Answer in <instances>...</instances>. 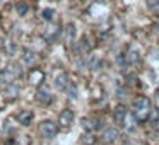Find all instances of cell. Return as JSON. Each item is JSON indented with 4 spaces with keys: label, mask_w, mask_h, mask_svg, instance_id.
Returning <instances> with one entry per match:
<instances>
[{
    "label": "cell",
    "mask_w": 159,
    "mask_h": 145,
    "mask_svg": "<svg viewBox=\"0 0 159 145\" xmlns=\"http://www.w3.org/2000/svg\"><path fill=\"white\" fill-rule=\"evenodd\" d=\"M152 109V104L147 97L140 96L134 101V106H132V114L137 120V123H145L149 120V113Z\"/></svg>",
    "instance_id": "cell-1"
},
{
    "label": "cell",
    "mask_w": 159,
    "mask_h": 145,
    "mask_svg": "<svg viewBox=\"0 0 159 145\" xmlns=\"http://www.w3.org/2000/svg\"><path fill=\"white\" fill-rule=\"evenodd\" d=\"M21 75H22L21 65H19V63H11V65H7L4 70H0V84H2V86H7V84L17 80Z\"/></svg>",
    "instance_id": "cell-2"
},
{
    "label": "cell",
    "mask_w": 159,
    "mask_h": 145,
    "mask_svg": "<svg viewBox=\"0 0 159 145\" xmlns=\"http://www.w3.org/2000/svg\"><path fill=\"white\" fill-rule=\"evenodd\" d=\"M38 130H39V135H41L43 138L52 140V138H55L57 131H58V126H57L52 120H45V121H41V123H39Z\"/></svg>",
    "instance_id": "cell-3"
},
{
    "label": "cell",
    "mask_w": 159,
    "mask_h": 145,
    "mask_svg": "<svg viewBox=\"0 0 159 145\" xmlns=\"http://www.w3.org/2000/svg\"><path fill=\"white\" fill-rule=\"evenodd\" d=\"M93 48H94L93 41H91L89 38H86V36H84L80 41H75V45L72 46L74 53H77V55H89V53L93 51Z\"/></svg>",
    "instance_id": "cell-4"
},
{
    "label": "cell",
    "mask_w": 159,
    "mask_h": 145,
    "mask_svg": "<svg viewBox=\"0 0 159 145\" xmlns=\"http://www.w3.org/2000/svg\"><path fill=\"white\" fill-rule=\"evenodd\" d=\"M120 137V131H118L116 126H108L106 130L101 133V142H103L104 145H111L116 142V138Z\"/></svg>",
    "instance_id": "cell-5"
},
{
    "label": "cell",
    "mask_w": 159,
    "mask_h": 145,
    "mask_svg": "<svg viewBox=\"0 0 159 145\" xmlns=\"http://www.w3.org/2000/svg\"><path fill=\"white\" fill-rule=\"evenodd\" d=\"M52 99H53L52 90H50L46 86H39L38 90H36V101H38L39 104H45V106H48V104L52 103Z\"/></svg>",
    "instance_id": "cell-6"
},
{
    "label": "cell",
    "mask_w": 159,
    "mask_h": 145,
    "mask_svg": "<svg viewBox=\"0 0 159 145\" xmlns=\"http://www.w3.org/2000/svg\"><path fill=\"white\" fill-rule=\"evenodd\" d=\"M74 123V113L70 109H63L62 113H60L58 116V125L60 128H63V130H69L70 126H72Z\"/></svg>",
    "instance_id": "cell-7"
},
{
    "label": "cell",
    "mask_w": 159,
    "mask_h": 145,
    "mask_svg": "<svg viewBox=\"0 0 159 145\" xmlns=\"http://www.w3.org/2000/svg\"><path fill=\"white\" fill-rule=\"evenodd\" d=\"M2 51L5 53L7 56H14L16 53H17V43L14 41V39L7 38V39H2Z\"/></svg>",
    "instance_id": "cell-8"
},
{
    "label": "cell",
    "mask_w": 159,
    "mask_h": 145,
    "mask_svg": "<svg viewBox=\"0 0 159 145\" xmlns=\"http://www.w3.org/2000/svg\"><path fill=\"white\" fill-rule=\"evenodd\" d=\"M22 63H24V65H28L29 68H33V67L38 63V55H36L33 50L26 48L24 51H22Z\"/></svg>",
    "instance_id": "cell-9"
},
{
    "label": "cell",
    "mask_w": 159,
    "mask_h": 145,
    "mask_svg": "<svg viewBox=\"0 0 159 145\" xmlns=\"http://www.w3.org/2000/svg\"><path fill=\"white\" fill-rule=\"evenodd\" d=\"M123 58H125V62H127L128 67H134V65H137V63L140 62V53H139L137 48H130L123 55Z\"/></svg>",
    "instance_id": "cell-10"
},
{
    "label": "cell",
    "mask_w": 159,
    "mask_h": 145,
    "mask_svg": "<svg viewBox=\"0 0 159 145\" xmlns=\"http://www.w3.org/2000/svg\"><path fill=\"white\" fill-rule=\"evenodd\" d=\"M80 125H82L84 131H91V133H94V131L101 126V121L96 120V118H82Z\"/></svg>",
    "instance_id": "cell-11"
},
{
    "label": "cell",
    "mask_w": 159,
    "mask_h": 145,
    "mask_svg": "<svg viewBox=\"0 0 159 145\" xmlns=\"http://www.w3.org/2000/svg\"><path fill=\"white\" fill-rule=\"evenodd\" d=\"M69 75H67L65 72H58L55 73V79H53V86L57 87L58 90H65V87L69 86Z\"/></svg>",
    "instance_id": "cell-12"
},
{
    "label": "cell",
    "mask_w": 159,
    "mask_h": 145,
    "mask_svg": "<svg viewBox=\"0 0 159 145\" xmlns=\"http://www.w3.org/2000/svg\"><path fill=\"white\" fill-rule=\"evenodd\" d=\"M125 114H127V108H125L123 104H118L113 109V120L118 126H121V123H123V120H125Z\"/></svg>",
    "instance_id": "cell-13"
},
{
    "label": "cell",
    "mask_w": 159,
    "mask_h": 145,
    "mask_svg": "<svg viewBox=\"0 0 159 145\" xmlns=\"http://www.w3.org/2000/svg\"><path fill=\"white\" fill-rule=\"evenodd\" d=\"M75 34H77L75 26H74V24H67L65 29H63V41H65L67 45H70L72 41H75Z\"/></svg>",
    "instance_id": "cell-14"
},
{
    "label": "cell",
    "mask_w": 159,
    "mask_h": 145,
    "mask_svg": "<svg viewBox=\"0 0 159 145\" xmlns=\"http://www.w3.org/2000/svg\"><path fill=\"white\" fill-rule=\"evenodd\" d=\"M33 118H34V114H33L29 109H22V111H19V113H17V121L21 125H24V126L31 125Z\"/></svg>",
    "instance_id": "cell-15"
},
{
    "label": "cell",
    "mask_w": 159,
    "mask_h": 145,
    "mask_svg": "<svg viewBox=\"0 0 159 145\" xmlns=\"http://www.w3.org/2000/svg\"><path fill=\"white\" fill-rule=\"evenodd\" d=\"M29 80H31L34 86H41V82H45V73H43L41 70H38V68L33 67L31 73H29Z\"/></svg>",
    "instance_id": "cell-16"
},
{
    "label": "cell",
    "mask_w": 159,
    "mask_h": 145,
    "mask_svg": "<svg viewBox=\"0 0 159 145\" xmlns=\"http://www.w3.org/2000/svg\"><path fill=\"white\" fill-rule=\"evenodd\" d=\"M121 126L125 128L127 131H134L135 128H137V120L134 118V114H125V120H123V123H121Z\"/></svg>",
    "instance_id": "cell-17"
},
{
    "label": "cell",
    "mask_w": 159,
    "mask_h": 145,
    "mask_svg": "<svg viewBox=\"0 0 159 145\" xmlns=\"http://www.w3.org/2000/svg\"><path fill=\"white\" fill-rule=\"evenodd\" d=\"M101 65H103V60L98 55H91L89 58H87V67H89L93 72H98V70L101 68Z\"/></svg>",
    "instance_id": "cell-18"
},
{
    "label": "cell",
    "mask_w": 159,
    "mask_h": 145,
    "mask_svg": "<svg viewBox=\"0 0 159 145\" xmlns=\"http://www.w3.org/2000/svg\"><path fill=\"white\" fill-rule=\"evenodd\" d=\"M5 94H7L9 99H14V97L19 94V87H17V84H16V82L7 84V86H5Z\"/></svg>",
    "instance_id": "cell-19"
},
{
    "label": "cell",
    "mask_w": 159,
    "mask_h": 145,
    "mask_svg": "<svg viewBox=\"0 0 159 145\" xmlns=\"http://www.w3.org/2000/svg\"><path fill=\"white\" fill-rule=\"evenodd\" d=\"M16 12H17L21 17H24V15L29 12V4H28V2H22V0H21V2H17V4H16Z\"/></svg>",
    "instance_id": "cell-20"
},
{
    "label": "cell",
    "mask_w": 159,
    "mask_h": 145,
    "mask_svg": "<svg viewBox=\"0 0 159 145\" xmlns=\"http://www.w3.org/2000/svg\"><path fill=\"white\" fill-rule=\"evenodd\" d=\"M65 92L69 96V99H77V86L74 82H69V86L65 87Z\"/></svg>",
    "instance_id": "cell-21"
},
{
    "label": "cell",
    "mask_w": 159,
    "mask_h": 145,
    "mask_svg": "<svg viewBox=\"0 0 159 145\" xmlns=\"http://www.w3.org/2000/svg\"><path fill=\"white\" fill-rule=\"evenodd\" d=\"M58 33H60V31H58V28H50L48 31H46L45 38L48 39L50 43H52V41H55V39L58 38Z\"/></svg>",
    "instance_id": "cell-22"
},
{
    "label": "cell",
    "mask_w": 159,
    "mask_h": 145,
    "mask_svg": "<svg viewBox=\"0 0 159 145\" xmlns=\"http://www.w3.org/2000/svg\"><path fill=\"white\" fill-rule=\"evenodd\" d=\"M149 118H151V125L152 126H157L159 123V109H151V113H149Z\"/></svg>",
    "instance_id": "cell-23"
},
{
    "label": "cell",
    "mask_w": 159,
    "mask_h": 145,
    "mask_svg": "<svg viewBox=\"0 0 159 145\" xmlns=\"http://www.w3.org/2000/svg\"><path fill=\"white\" fill-rule=\"evenodd\" d=\"M94 142H96V137H94L91 131H86V133L82 135V143H86V145H93Z\"/></svg>",
    "instance_id": "cell-24"
},
{
    "label": "cell",
    "mask_w": 159,
    "mask_h": 145,
    "mask_svg": "<svg viewBox=\"0 0 159 145\" xmlns=\"http://www.w3.org/2000/svg\"><path fill=\"white\" fill-rule=\"evenodd\" d=\"M147 7H149V11H152L156 15H159V0H149Z\"/></svg>",
    "instance_id": "cell-25"
},
{
    "label": "cell",
    "mask_w": 159,
    "mask_h": 145,
    "mask_svg": "<svg viewBox=\"0 0 159 145\" xmlns=\"http://www.w3.org/2000/svg\"><path fill=\"white\" fill-rule=\"evenodd\" d=\"M53 14H55L53 9H45V11L41 12V17L45 19V21H53Z\"/></svg>",
    "instance_id": "cell-26"
},
{
    "label": "cell",
    "mask_w": 159,
    "mask_h": 145,
    "mask_svg": "<svg viewBox=\"0 0 159 145\" xmlns=\"http://www.w3.org/2000/svg\"><path fill=\"white\" fill-rule=\"evenodd\" d=\"M118 65H120V68L121 70H125V68H127V62H125V58H123V55H120V56H118Z\"/></svg>",
    "instance_id": "cell-27"
},
{
    "label": "cell",
    "mask_w": 159,
    "mask_h": 145,
    "mask_svg": "<svg viewBox=\"0 0 159 145\" xmlns=\"http://www.w3.org/2000/svg\"><path fill=\"white\" fill-rule=\"evenodd\" d=\"M154 34H156V36H157V38H159V21H157V22H156V24H154Z\"/></svg>",
    "instance_id": "cell-28"
},
{
    "label": "cell",
    "mask_w": 159,
    "mask_h": 145,
    "mask_svg": "<svg viewBox=\"0 0 159 145\" xmlns=\"http://www.w3.org/2000/svg\"><path fill=\"white\" fill-rule=\"evenodd\" d=\"M7 145H12V142H9V143H7Z\"/></svg>",
    "instance_id": "cell-29"
},
{
    "label": "cell",
    "mask_w": 159,
    "mask_h": 145,
    "mask_svg": "<svg viewBox=\"0 0 159 145\" xmlns=\"http://www.w3.org/2000/svg\"><path fill=\"white\" fill-rule=\"evenodd\" d=\"M0 2H2V0H0Z\"/></svg>",
    "instance_id": "cell-30"
}]
</instances>
